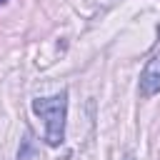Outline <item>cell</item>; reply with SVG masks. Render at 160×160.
<instances>
[{
	"label": "cell",
	"mask_w": 160,
	"mask_h": 160,
	"mask_svg": "<svg viewBox=\"0 0 160 160\" xmlns=\"http://www.w3.org/2000/svg\"><path fill=\"white\" fill-rule=\"evenodd\" d=\"M32 112L45 120V142L50 148L62 145L65 140V115H68V92H58L52 98L32 100Z\"/></svg>",
	"instance_id": "6da1fadb"
},
{
	"label": "cell",
	"mask_w": 160,
	"mask_h": 160,
	"mask_svg": "<svg viewBox=\"0 0 160 160\" xmlns=\"http://www.w3.org/2000/svg\"><path fill=\"white\" fill-rule=\"evenodd\" d=\"M160 92V52H155L140 72V95L152 98Z\"/></svg>",
	"instance_id": "7a4b0ae2"
},
{
	"label": "cell",
	"mask_w": 160,
	"mask_h": 160,
	"mask_svg": "<svg viewBox=\"0 0 160 160\" xmlns=\"http://www.w3.org/2000/svg\"><path fill=\"white\" fill-rule=\"evenodd\" d=\"M2 2H8V0H0V5H2Z\"/></svg>",
	"instance_id": "277c9868"
},
{
	"label": "cell",
	"mask_w": 160,
	"mask_h": 160,
	"mask_svg": "<svg viewBox=\"0 0 160 160\" xmlns=\"http://www.w3.org/2000/svg\"><path fill=\"white\" fill-rule=\"evenodd\" d=\"M125 160H135V158H132V155H128V158H125Z\"/></svg>",
	"instance_id": "3957f363"
}]
</instances>
